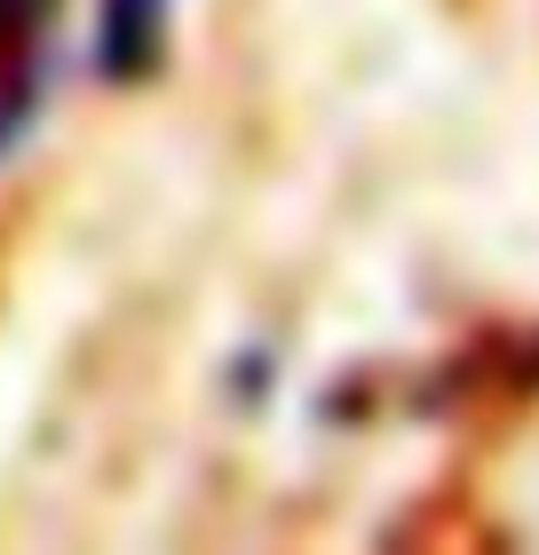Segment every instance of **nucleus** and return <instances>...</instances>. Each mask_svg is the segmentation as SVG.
<instances>
[{
  "mask_svg": "<svg viewBox=\"0 0 539 555\" xmlns=\"http://www.w3.org/2000/svg\"><path fill=\"white\" fill-rule=\"evenodd\" d=\"M159 24H167V0H104V72H143L151 48H159Z\"/></svg>",
  "mask_w": 539,
  "mask_h": 555,
  "instance_id": "nucleus-1",
  "label": "nucleus"
}]
</instances>
